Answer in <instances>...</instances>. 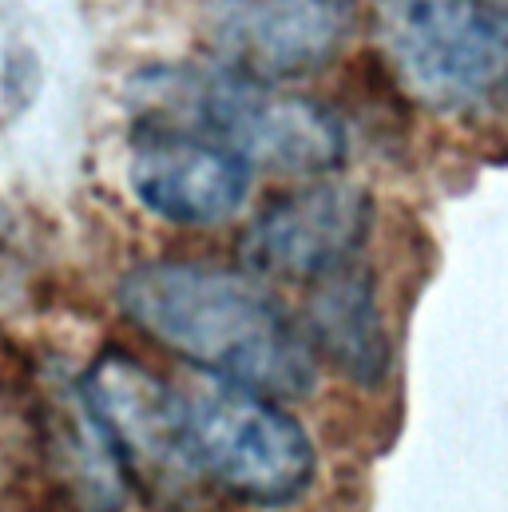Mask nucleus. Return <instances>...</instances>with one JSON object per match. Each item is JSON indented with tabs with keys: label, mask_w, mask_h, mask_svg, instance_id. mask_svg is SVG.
<instances>
[{
	"label": "nucleus",
	"mask_w": 508,
	"mask_h": 512,
	"mask_svg": "<svg viewBox=\"0 0 508 512\" xmlns=\"http://www.w3.org/2000/svg\"><path fill=\"white\" fill-rule=\"evenodd\" d=\"M135 199L179 227H215L231 219L251 191V163L195 131L139 124L131 151Z\"/></svg>",
	"instance_id": "7"
},
{
	"label": "nucleus",
	"mask_w": 508,
	"mask_h": 512,
	"mask_svg": "<svg viewBox=\"0 0 508 512\" xmlns=\"http://www.w3.org/2000/svg\"><path fill=\"white\" fill-rule=\"evenodd\" d=\"M374 223V203L362 187L350 183H314L270 203L251 231L243 235L239 255L251 274L318 282L362 251Z\"/></svg>",
	"instance_id": "6"
},
{
	"label": "nucleus",
	"mask_w": 508,
	"mask_h": 512,
	"mask_svg": "<svg viewBox=\"0 0 508 512\" xmlns=\"http://www.w3.org/2000/svg\"><path fill=\"white\" fill-rule=\"evenodd\" d=\"M354 0H215V40L231 68L286 80L326 68L350 40Z\"/></svg>",
	"instance_id": "8"
},
{
	"label": "nucleus",
	"mask_w": 508,
	"mask_h": 512,
	"mask_svg": "<svg viewBox=\"0 0 508 512\" xmlns=\"http://www.w3.org/2000/svg\"><path fill=\"white\" fill-rule=\"evenodd\" d=\"M374 28L421 104L449 116L508 104V0H374Z\"/></svg>",
	"instance_id": "3"
},
{
	"label": "nucleus",
	"mask_w": 508,
	"mask_h": 512,
	"mask_svg": "<svg viewBox=\"0 0 508 512\" xmlns=\"http://www.w3.org/2000/svg\"><path fill=\"white\" fill-rule=\"evenodd\" d=\"M80 389L124 461L127 485L135 481L143 493H163L199 477L187 457L179 385L159 382L135 358L108 350Z\"/></svg>",
	"instance_id": "5"
},
{
	"label": "nucleus",
	"mask_w": 508,
	"mask_h": 512,
	"mask_svg": "<svg viewBox=\"0 0 508 512\" xmlns=\"http://www.w3.org/2000/svg\"><path fill=\"white\" fill-rule=\"evenodd\" d=\"M124 314L191 366L274 397L314 389V358L251 278L199 262H147L120 282Z\"/></svg>",
	"instance_id": "1"
},
{
	"label": "nucleus",
	"mask_w": 508,
	"mask_h": 512,
	"mask_svg": "<svg viewBox=\"0 0 508 512\" xmlns=\"http://www.w3.org/2000/svg\"><path fill=\"white\" fill-rule=\"evenodd\" d=\"M135 104L143 124L195 131L239 151L251 167L326 175L346 159V128L330 108L231 64L155 68L135 80Z\"/></svg>",
	"instance_id": "2"
},
{
	"label": "nucleus",
	"mask_w": 508,
	"mask_h": 512,
	"mask_svg": "<svg viewBox=\"0 0 508 512\" xmlns=\"http://www.w3.org/2000/svg\"><path fill=\"white\" fill-rule=\"evenodd\" d=\"M183 437L195 473L227 497L278 509L298 501L314 481V445L306 429L258 389L219 374L179 385Z\"/></svg>",
	"instance_id": "4"
},
{
	"label": "nucleus",
	"mask_w": 508,
	"mask_h": 512,
	"mask_svg": "<svg viewBox=\"0 0 508 512\" xmlns=\"http://www.w3.org/2000/svg\"><path fill=\"white\" fill-rule=\"evenodd\" d=\"M318 282L322 286L306 310L310 342L350 382L374 389L389 378V338L381 326L374 278L366 270H354V262H350Z\"/></svg>",
	"instance_id": "10"
},
{
	"label": "nucleus",
	"mask_w": 508,
	"mask_h": 512,
	"mask_svg": "<svg viewBox=\"0 0 508 512\" xmlns=\"http://www.w3.org/2000/svg\"><path fill=\"white\" fill-rule=\"evenodd\" d=\"M32 429L44 449L52 485L76 512H120L127 501L124 461L88 405L84 389L64 378L36 397Z\"/></svg>",
	"instance_id": "9"
}]
</instances>
